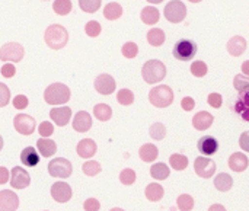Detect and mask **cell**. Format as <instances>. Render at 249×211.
<instances>
[{
	"mask_svg": "<svg viewBox=\"0 0 249 211\" xmlns=\"http://www.w3.org/2000/svg\"><path fill=\"white\" fill-rule=\"evenodd\" d=\"M71 195H73V191H71V187L67 182H63V181L55 182L51 187V197L57 203H67V201H70Z\"/></svg>",
	"mask_w": 249,
	"mask_h": 211,
	"instance_id": "obj_12",
	"label": "cell"
},
{
	"mask_svg": "<svg viewBox=\"0 0 249 211\" xmlns=\"http://www.w3.org/2000/svg\"><path fill=\"white\" fill-rule=\"evenodd\" d=\"M44 39H45V44L51 50H61L66 47V44L69 41V32L63 25L53 23L45 29Z\"/></svg>",
	"mask_w": 249,
	"mask_h": 211,
	"instance_id": "obj_1",
	"label": "cell"
},
{
	"mask_svg": "<svg viewBox=\"0 0 249 211\" xmlns=\"http://www.w3.org/2000/svg\"><path fill=\"white\" fill-rule=\"evenodd\" d=\"M169 165H171L175 171H184V169H187V166H188V159H187L184 155L175 153V155H172V156L169 158Z\"/></svg>",
	"mask_w": 249,
	"mask_h": 211,
	"instance_id": "obj_34",
	"label": "cell"
},
{
	"mask_svg": "<svg viewBox=\"0 0 249 211\" xmlns=\"http://www.w3.org/2000/svg\"><path fill=\"white\" fill-rule=\"evenodd\" d=\"M194 171L200 178L207 179V178H212L214 175L216 163H214V160H212V159H209L206 156H200L194 162Z\"/></svg>",
	"mask_w": 249,
	"mask_h": 211,
	"instance_id": "obj_10",
	"label": "cell"
},
{
	"mask_svg": "<svg viewBox=\"0 0 249 211\" xmlns=\"http://www.w3.org/2000/svg\"><path fill=\"white\" fill-rule=\"evenodd\" d=\"M50 118L58 125V127H64L69 124L70 118H71V109L69 106H60V108H53L50 111Z\"/></svg>",
	"mask_w": 249,
	"mask_h": 211,
	"instance_id": "obj_15",
	"label": "cell"
},
{
	"mask_svg": "<svg viewBox=\"0 0 249 211\" xmlns=\"http://www.w3.org/2000/svg\"><path fill=\"white\" fill-rule=\"evenodd\" d=\"M197 147H198V152L201 155H206V156H212L214 155L217 150H219V143L214 137L212 136H204L198 140L197 143Z\"/></svg>",
	"mask_w": 249,
	"mask_h": 211,
	"instance_id": "obj_17",
	"label": "cell"
},
{
	"mask_svg": "<svg viewBox=\"0 0 249 211\" xmlns=\"http://www.w3.org/2000/svg\"><path fill=\"white\" fill-rule=\"evenodd\" d=\"M101 23L99 22H96V20H89L88 23H86V26H85V32H86V35L88 36H92V38H95V36H98L99 34H101Z\"/></svg>",
	"mask_w": 249,
	"mask_h": 211,
	"instance_id": "obj_43",
	"label": "cell"
},
{
	"mask_svg": "<svg viewBox=\"0 0 249 211\" xmlns=\"http://www.w3.org/2000/svg\"><path fill=\"white\" fill-rule=\"evenodd\" d=\"M177 206H178V210L179 211H191L194 209V200L191 195L188 194H182L178 197L177 200Z\"/></svg>",
	"mask_w": 249,
	"mask_h": 211,
	"instance_id": "obj_35",
	"label": "cell"
},
{
	"mask_svg": "<svg viewBox=\"0 0 249 211\" xmlns=\"http://www.w3.org/2000/svg\"><path fill=\"white\" fill-rule=\"evenodd\" d=\"M197 44L191 39H179L172 50V54L179 61H190L197 54Z\"/></svg>",
	"mask_w": 249,
	"mask_h": 211,
	"instance_id": "obj_5",
	"label": "cell"
},
{
	"mask_svg": "<svg viewBox=\"0 0 249 211\" xmlns=\"http://www.w3.org/2000/svg\"><path fill=\"white\" fill-rule=\"evenodd\" d=\"M165 194V190L159 184H149L146 187V198L152 203L160 201Z\"/></svg>",
	"mask_w": 249,
	"mask_h": 211,
	"instance_id": "obj_29",
	"label": "cell"
},
{
	"mask_svg": "<svg viewBox=\"0 0 249 211\" xmlns=\"http://www.w3.org/2000/svg\"><path fill=\"white\" fill-rule=\"evenodd\" d=\"M249 165V159L244 153H233L229 158V168L233 172H244Z\"/></svg>",
	"mask_w": 249,
	"mask_h": 211,
	"instance_id": "obj_22",
	"label": "cell"
},
{
	"mask_svg": "<svg viewBox=\"0 0 249 211\" xmlns=\"http://www.w3.org/2000/svg\"><path fill=\"white\" fill-rule=\"evenodd\" d=\"M83 174L85 175H88V176H95V175H98L99 172H101V165L98 163V162H93V160H89V162H86L85 165H83Z\"/></svg>",
	"mask_w": 249,
	"mask_h": 211,
	"instance_id": "obj_42",
	"label": "cell"
},
{
	"mask_svg": "<svg viewBox=\"0 0 249 211\" xmlns=\"http://www.w3.org/2000/svg\"><path fill=\"white\" fill-rule=\"evenodd\" d=\"M121 15H123V7H121V4L117 3V1L108 3V4L105 6V9H104V16H105L108 20H117V19L121 18Z\"/></svg>",
	"mask_w": 249,
	"mask_h": 211,
	"instance_id": "obj_26",
	"label": "cell"
},
{
	"mask_svg": "<svg viewBox=\"0 0 249 211\" xmlns=\"http://www.w3.org/2000/svg\"><path fill=\"white\" fill-rule=\"evenodd\" d=\"M36 149H38L41 156L51 158L57 152V144H55V141H53L50 139H39L36 141Z\"/></svg>",
	"mask_w": 249,
	"mask_h": 211,
	"instance_id": "obj_24",
	"label": "cell"
},
{
	"mask_svg": "<svg viewBox=\"0 0 249 211\" xmlns=\"http://www.w3.org/2000/svg\"><path fill=\"white\" fill-rule=\"evenodd\" d=\"M149 133H150V137L152 139H155V140H163L165 136H166V127L163 124H160V123H156V124H153L150 127Z\"/></svg>",
	"mask_w": 249,
	"mask_h": 211,
	"instance_id": "obj_38",
	"label": "cell"
},
{
	"mask_svg": "<svg viewBox=\"0 0 249 211\" xmlns=\"http://www.w3.org/2000/svg\"><path fill=\"white\" fill-rule=\"evenodd\" d=\"M19 207V197L9 190L0 191V211H16Z\"/></svg>",
	"mask_w": 249,
	"mask_h": 211,
	"instance_id": "obj_14",
	"label": "cell"
},
{
	"mask_svg": "<svg viewBox=\"0 0 249 211\" xmlns=\"http://www.w3.org/2000/svg\"><path fill=\"white\" fill-rule=\"evenodd\" d=\"M111 211H124V210H123V209H112Z\"/></svg>",
	"mask_w": 249,
	"mask_h": 211,
	"instance_id": "obj_56",
	"label": "cell"
},
{
	"mask_svg": "<svg viewBox=\"0 0 249 211\" xmlns=\"http://www.w3.org/2000/svg\"><path fill=\"white\" fill-rule=\"evenodd\" d=\"M92 127V117L86 111H79L73 118V128L77 133H86Z\"/></svg>",
	"mask_w": 249,
	"mask_h": 211,
	"instance_id": "obj_16",
	"label": "cell"
},
{
	"mask_svg": "<svg viewBox=\"0 0 249 211\" xmlns=\"http://www.w3.org/2000/svg\"><path fill=\"white\" fill-rule=\"evenodd\" d=\"M16 73V69L12 63H6L1 66V76L3 77H13Z\"/></svg>",
	"mask_w": 249,
	"mask_h": 211,
	"instance_id": "obj_49",
	"label": "cell"
},
{
	"mask_svg": "<svg viewBox=\"0 0 249 211\" xmlns=\"http://www.w3.org/2000/svg\"><path fill=\"white\" fill-rule=\"evenodd\" d=\"M233 86L239 93L249 92V76L245 74H236L233 79Z\"/></svg>",
	"mask_w": 249,
	"mask_h": 211,
	"instance_id": "obj_36",
	"label": "cell"
},
{
	"mask_svg": "<svg viewBox=\"0 0 249 211\" xmlns=\"http://www.w3.org/2000/svg\"><path fill=\"white\" fill-rule=\"evenodd\" d=\"M28 104H29V101L25 95H18L13 98V106L16 109H25L28 106Z\"/></svg>",
	"mask_w": 249,
	"mask_h": 211,
	"instance_id": "obj_47",
	"label": "cell"
},
{
	"mask_svg": "<svg viewBox=\"0 0 249 211\" xmlns=\"http://www.w3.org/2000/svg\"><path fill=\"white\" fill-rule=\"evenodd\" d=\"M93 115H95L99 121L105 123V121H109V120H111V117H112V109H111V106L107 105V104H98V105H95V108H93Z\"/></svg>",
	"mask_w": 249,
	"mask_h": 211,
	"instance_id": "obj_32",
	"label": "cell"
},
{
	"mask_svg": "<svg viewBox=\"0 0 249 211\" xmlns=\"http://www.w3.org/2000/svg\"><path fill=\"white\" fill-rule=\"evenodd\" d=\"M73 172V166L70 160L64 158H55L48 163V174L53 178H69Z\"/></svg>",
	"mask_w": 249,
	"mask_h": 211,
	"instance_id": "obj_6",
	"label": "cell"
},
{
	"mask_svg": "<svg viewBox=\"0 0 249 211\" xmlns=\"http://www.w3.org/2000/svg\"><path fill=\"white\" fill-rule=\"evenodd\" d=\"M101 0H80L79 1V7L88 13H93L101 7Z\"/></svg>",
	"mask_w": 249,
	"mask_h": 211,
	"instance_id": "obj_39",
	"label": "cell"
},
{
	"mask_svg": "<svg viewBox=\"0 0 249 211\" xmlns=\"http://www.w3.org/2000/svg\"><path fill=\"white\" fill-rule=\"evenodd\" d=\"M242 74L249 76V60L248 61H244V63H242Z\"/></svg>",
	"mask_w": 249,
	"mask_h": 211,
	"instance_id": "obj_54",
	"label": "cell"
},
{
	"mask_svg": "<svg viewBox=\"0 0 249 211\" xmlns=\"http://www.w3.org/2000/svg\"><path fill=\"white\" fill-rule=\"evenodd\" d=\"M0 90H1V101H0V105L4 106V105L9 102V89L6 88L4 83H0Z\"/></svg>",
	"mask_w": 249,
	"mask_h": 211,
	"instance_id": "obj_52",
	"label": "cell"
},
{
	"mask_svg": "<svg viewBox=\"0 0 249 211\" xmlns=\"http://www.w3.org/2000/svg\"><path fill=\"white\" fill-rule=\"evenodd\" d=\"M233 111L239 114L244 121L249 123V92H244L238 95L233 104Z\"/></svg>",
	"mask_w": 249,
	"mask_h": 211,
	"instance_id": "obj_18",
	"label": "cell"
},
{
	"mask_svg": "<svg viewBox=\"0 0 249 211\" xmlns=\"http://www.w3.org/2000/svg\"><path fill=\"white\" fill-rule=\"evenodd\" d=\"M139 156H140V159H142L143 162L150 163V162H155V160L158 159L159 150H158V147H156L155 144H149V143H147V144H143V146L140 147Z\"/></svg>",
	"mask_w": 249,
	"mask_h": 211,
	"instance_id": "obj_25",
	"label": "cell"
},
{
	"mask_svg": "<svg viewBox=\"0 0 249 211\" xmlns=\"http://www.w3.org/2000/svg\"><path fill=\"white\" fill-rule=\"evenodd\" d=\"M31 184V178L29 174L20 168V166H15L10 172V185L13 190H23Z\"/></svg>",
	"mask_w": 249,
	"mask_h": 211,
	"instance_id": "obj_11",
	"label": "cell"
},
{
	"mask_svg": "<svg viewBox=\"0 0 249 211\" xmlns=\"http://www.w3.org/2000/svg\"><path fill=\"white\" fill-rule=\"evenodd\" d=\"M13 125H15V130H16L19 134L31 136V134L35 131L36 121H35L31 115L18 114V115L15 117V120H13Z\"/></svg>",
	"mask_w": 249,
	"mask_h": 211,
	"instance_id": "obj_9",
	"label": "cell"
},
{
	"mask_svg": "<svg viewBox=\"0 0 249 211\" xmlns=\"http://www.w3.org/2000/svg\"><path fill=\"white\" fill-rule=\"evenodd\" d=\"M142 76L146 83H159L166 77V67L160 60H149L142 69Z\"/></svg>",
	"mask_w": 249,
	"mask_h": 211,
	"instance_id": "obj_2",
	"label": "cell"
},
{
	"mask_svg": "<svg viewBox=\"0 0 249 211\" xmlns=\"http://www.w3.org/2000/svg\"><path fill=\"white\" fill-rule=\"evenodd\" d=\"M239 146L242 150L248 152L249 153V131H245L241 134V139H239Z\"/></svg>",
	"mask_w": 249,
	"mask_h": 211,
	"instance_id": "obj_51",
	"label": "cell"
},
{
	"mask_svg": "<svg viewBox=\"0 0 249 211\" xmlns=\"http://www.w3.org/2000/svg\"><path fill=\"white\" fill-rule=\"evenodd\" d=\"M165 39H166L165 32L159 28H152L147 32V42L153 47H160L165 42Z\"/></svg>",
	"mask_w": 249,
	"mask_h": 211,
	"instance_id": "obj_31",
	"label": "cell"
},
{
	"mask_svg": "<svg viewBox=\"0 0 249 211\" xmlns=\"http://www.w3.org/2000/svg\"><path fill=\"white\" fill-rule=\"evenodd\" d=\"M160 15H159V10L153 6H146L143 10H142V20L146 23V25H155L158 23Z\"/></svg>",
	"mask_w": 249,
	"mask_h": 211,
	"instance_id": "obj_27",
	"label": "cell"
},
{
	"mask_svg": "<svg viewBox=\"0 0 249 211\" xmlns=\"http://www.w3.org/2000/svg\"><path fill=\"white\" fill-rule=\"evenodd\" d=\"M181 108L184 109V111H193L194 108H196V102H194V99L193 98H190V96H185L182 101H181Z\"/></svg>",
	"mask_w": 249,
	"mask_h": 211,
	"instance_id": "obj_50",
	"label": "cell"
},
{
	"mask_svg": "<svg viewBox=\"0 0 249 211\" xmlns=\"http://www.w3.org/2000/svg\"><path fill=\"white\" fill-rule=\"evenodd\" d=\"M247 39L244 38V36H241V35H235L233 38H231L229 39V42H228V51H229V54L231 55H233V57H239V55H242L244 53H245V50H247Z\"/></svg>",
	"mask_w": 249,
	"mask_h": 211,
	"instance_id": "obj_20",
	"label": "cell"
},
{
	"mask_svg": "<svg viewBox=\"0 0 249 211\" xmlns=\"http://www.w3.org/2000/svg\"><path fill=\"white\" fill-rule=\"evenodd\" d=\"M83 209H85V211H99L101 204L96 198H88L83 204Z\"/></svg>",
	"mask_w": 249,
	"mask_h": 211,
	"instance_id": "obj_48",
	"label": "cell"
},
{
	"mask_svg": "<svg viewBox=\"0 0 249 211\" xmlns=\"http://www.w3.org/2000/svg\"><path fill=\"white\" fill-rule=\"evenodd\" d=\"M20 162L23 163V166H29V168H35L39 163V155L36 153V150L34 147H25L20 153Z\"/></svg>",
	"mask_w": 249,
	"mask_h": 211,
	"instance_id": "obj_23",
	"label": "cell"
},
{
	"mask_svg": "<svg viewBox=\"0 0 249 211\" xmlns=\"http://www.w3.org/2000/svg\"><path fill=\"white\" fill-rule=\"evenodd\" d=\"M71 7H73V3H71L70 0H55V1L53 3L54 12H55L57 15H60V16L69 15L70 10H71Z\"/></svg>",
	"mask_w": 249,
	"mask_h": 211,
	"instance_id": "obj_33",
	"label": "cell"
},
{
	"mask_svg": "<svg viewBox=\"0 0 249 211\" xmlns=\"http://www.w3.org/2000/svg\"><path fill=\"white\" fill-rule=\"evenodd\" d=\"M38 133L41 134V137H42V139H47V137H50V136L54 133V127H53V124H51V123L44 121V123H41V124H39Z\"/></svg>",
	"mask_w": 249,
	"mask_h": 211,
	"instance_id": "obj_45",
	"label": "cell"
},
{
	"mask_svg": "<svg viewBox=\"0 0 249 211\" xmlns=\"http://www.w3.org/2000/svg\"><path fill=\"white\" fill-rule=\"evenodd\" d=\"M95 89L101 95H111L115 90V80L112 76L102 73L95 79Z\"/></svg>",
	"mask_w": 249,
	"mask_h": 211,
	"instance_id": "obj_13",
	"label": "cell"
},
{
	"mask_svg": "<svg viewBox=\"0 0 249 211\" xmlns=\"http://www.w3.org/2000/svg\"><path fill=\"white\" fill-rule=\"evenodd\" d=\"M25 55V48L18 42H7L0 48L1 61H20Z\"/></svg>",
	"mask_w": 249,
	"mask_h": 211,
	"instance_id": "obj_8",
	"label": "cell"
},
{
	"mask_svg": "<svg viewBox=\"0 0 249 211\" xmlns=\"http://www.w3.org/2000/svg\"><path fill=\"white\" fill-rule=\"evenodd\" d=\"M187 16V6L184 1L172 0L165 6V18L172 23H179Z\"/></svg>",
	"mask_w": 249,
	"mask_h": 211,
	"instance_id": "obj_7",
	"label": "cell"
},
{
	"mask_svg": "<svg viewBox=\"0 0 249 211\" xmlns=\"http://www.w3.org/2000/svg\"><path fill=\"white\" fill-rule=\"evenodd\" d=\"M232 185H233V179L229 174H219L214 178V187L222 193L229 191L232 188Z\"/></svg>",
	"mask_w": 249,
	"mask_h": 211,
	"instance_id": "obj_30",
	"label": "cell"
},
{
	"mask_svg": "<svg viewBox=\"0 0 249 211\" xmlns=\"http://www.w3.org/2000/svg\"><path fill=\"white\" fill-rule=\"evenodd\" d=\"M207 102L210 104V106L219 109L222 106V104H223V98H222L220 93H210L209 98H207Z\"/></svg>",
	"mask_w": 249,
	"mask_h": 211,
	"instance_id": "obj_46",
	"label": "cell"
},
{
	"mask_svg": "<svg viewBox=\"0 0 249 211\" xmlns=\"http://www.w3.org/2000/svg\"><path fill=\"white\" fill-rule=\"evenodd\" d=\"M209 71V67L204 61L198 60V61H194L191 64V73L196 76V77H204Z\"/></svg>",
	"mask_w": 249,
	"mask_h": 211,
	"instance_id": "obj_40",
	"label": "cell"
},
{
	"mask_svg": "<svg viewBox=\"0 0 249 211\" xmlns=\"http://www.w3.org/2000/svg\"><path fill=\"white\" fill-rule=\"evenodd\" d=\"M209 211H226V209H225L223 206H220V204H213V206L209 209Z\"/></svg>",
	"mask_w": 249,
	"mask_h": 211,
	"instance_id": "obj_55",
	"label": "cell"
},
{
	"mask_svg": "<svg viewBox=\"0 0 249 211\" xmlns=\"http://www.w3.org/2000/svg\"><path fill=\"white\" fill-rule=\"evenodd\" d=\"M117 101H118L121 105H124V106L131 105V104L134 102V93H133L130 89H121V90L117 93Z\"/></svg>",
	"mask_w": 249,
	"mask_h": 211,
	"instance_id": "obj_37",
	"label": "cell"
},
{
	"mask_svg": "<svg viewBox=\"0 0 249 211\" xmlns=\"http://www.w3.org/2000/svg\"><path fill=\"white\" fill-rule=\"evenodd\" d=\"M98 150V146L96 143L92 140V139H85V140H80L77 143V147H76V152L80 158L83 159H89L92 158Z\"/></svg>",
	"mask_w": 249,
	"mask_h": 211,
	"instance_id": "obj_21",
	"label": "cell"
},
{
	"mask_svg": "<svg viewBox=\"0 0 249 211\" xmlns=\"http://www.w3.org/2000/svg\"><path fill=\"white\" fill-rule=\"evenodd\" d=\"M149 101L156 108H168L174 102V90L166 85H159L149 92Z\"/></svg>",
	"mask_w": 249,
	"mask_h": 211,
	"instance_id": "obj_4",
	"label": "cell"
},
{
	"mask_svg": "<svg viewBox=\"0 0 249 211\" xmlns=\"http://www.w3.org/2000/svg\"><path fill=\"white\" fill-rule=\"evenodd\" d=\"M169 168L163 163V162H159V163H155L152 168H150V175L152 178H155L156 181H163L166 178H169Z\"/></svg>",
	"mask_w": 249,
	"mask_h": 211,
	"instance_id": "obj_28",
	"label": "cell"
},
{
	"mask_svg": "<svg viewBox=\"0 0 249 211\" xmlns=\"http://www.w3.org/2000/svg\"><path fill=\"white\" fill-rule=\"evenodd\" d=\"M121 51H123V55L125 57V58H134L137 54H139V47H137V44L136 42H125L124 45H123V48H121Z\"/></svg>",
	"mask_w": 249,
	"mask_h": 211,
	"instance_id": "obj_41",
	"label": "cell"
},
{
	"mask_svg": "<svg viewBox=\"0 0 249 211\" xmlns=\"http://www.w3.org/2000/svg\"><path fill=\"white\" fill-rule=\"evenodd\" d=\"M9 181V172L6 168H0V184H6Z\"/></svg>",
	"mask_w": 249,
	"mask_h": 211,
	"instance_id": "obj_53",
	"label": "cell"
},
{
	"mask_svg": "<svg viewBox=\"0 0 249 211\" xmlns=\"http://www.w3.org/2000/svg\"><path fill=\"white\" fill-rule=\"evenodd\" d=\"M70 89L63 83H53L44 92V101L50 105H63L70 101Z\"/></svg>",
	"mask_w": 249,
	"mask_h": 211,
	"instance_id": "obj_3",
	"label": "cell"
},
{
	"mask_svg": "<svg viewBox=\"0 0 249 211\" xmlns=\"http://www.w3.org/2000/svg\"><path fill=\"white\" fill-rule=\"evenodd\" d=\"M213 121H214V117H213L210 112H207V111H200L198 114L194 115V118H193V125H194L196 130L204 131V130H207V128L212 127Z\"/></svg>",
	"mask_w": 249,
	"mask_h": 211,
	"instance_id": "obj_19",
	"label": "cell"
},
{
	"mask_svg": "<svg viewBox=\"0 0 249 211\" xmlns=\"http://www.w3.org/2000/svg\"><path fill=\"white\" fill-rule=\"evenodd\" d=\"M120 181L124 185H133L136 182V172L133 169H124L120 174Z\"/></svg>",
	"mask_w": 249,
	"mask_h": 211,
	"instance_id": "obj_44",
	"label": "cell"
}]
</instances>
